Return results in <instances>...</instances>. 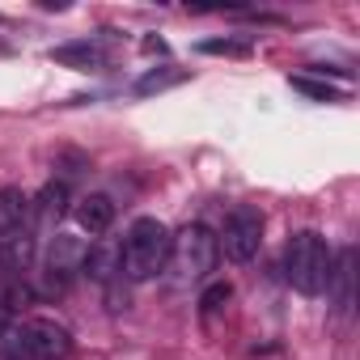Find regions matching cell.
Instances as JSON below:
<instances>
[{"label": "cell", "mask_w": 360, "mask_h": 360, "mask_svg": "<svg viewBox=\"0 0 360 360\" xmlns=\"http://www.w3.org/2000/svg\"><path fill=\"white\" fill-rule=\"evenodd\" d=\"M30 200L22 195V187H0V246H13V255H30Z\"/></svg>", "instance_id": "obj_6"}, {"label": "cell", "mask_w": 360, "mask_h": 360, "mask_svg": "<svg viewBox=\"0 0 360 360\" xmlns=\"http://www.w3.org/2000/svg\"><path fill=\"white\" fill-rule=\"evenodd\" d=\"M77 225H81L89 238L106 233V229L115 225V204H110V195H85V200L77 204Z\"/></svg>", "instance_id": "obj_8"}, {"label": "cell", "mask_w": 360, "mask_h": 360, "mask_svg": "<svg viewBox=\"0 0 360 360\" xmlns=\"http://www.w3.org/2000/svg\"><path fill=\"white\" fill-rule=\"evenodd\" d=\"M183 81H187L183 68H148V72L131 85V94H136V98H153V94H161V89H169V85H183Z\"/></svg>", "instance_id": "obj_10"}, {"label": "cell", "mask_w": 360, "mask_h": 360, "mask_svg": "<svg viewBox=\"0 0 360 360\" xmlns=\"http://www.w3.org/2000/svg\"><path fill=\"white\" fill-rule=\"evenodd\" d=\"M288 85H292L297 94H305V98H314V102H339V98H343V89H335L330 81H314V77H305V72H297V77H288Z\"/></svg>", "instance_id": "obj_11"}, {"label": "cell", "mask_w": 360, "mask_h": 360, "mask_svg": "<svg viewBox=\"0 0 360 360\" xmlns=\"http://www.w3.org/2000/svg\"><path fill=\"white\" fill-rule=\"evenodd\" d=\"M263 246V212L255 204H238L229 208L221 233H217V250H225V259L233 263H250Z\"/></svg>", "instance_id": "obj_5"}, {"label": "cell", "mask_w": 360, "mask_h": 360, "mask_svg": "<svg viewBox=\"0 0 360 360\" xmlns=\"http://www.w3.org/2000/svg\"><path fill=\"white\" fill-rule=\"evenodd\" d=\"M169 259H174L178 276H183L187 284L208 280V271H212L217 259H221V250H217V233H212L208 225H187L183 233L169 242Z\"/></svg>", "instance_id": "obj_4"}, {"label": "cell", "mask_w": 360, "mask_h": 360, "mask_svg": "<svg viewBox=\"0 0 360 360\" xmlns=\"http://www.w3.org/2000/svg\"><path fill=\"white\" fill-rule=\"evenodd\" d=\"M13 297H18V288H13V276H9L5 255H0V309H13Z\"/></svg>", "instance_id": "obj_14"}, {"label": "cell", "mask_w": 360, "mask_h": 360, "mask_svg": "<svg viewBox=\"0 0 360 360\" xmlns=\"http://www.w3.org/2000/svg\"><path fill=\"white\" fill-rule=\"evenodd\" d=\"M195 51L200 56H250V43L246 39H204Z\"/></svg>", "instance_id": "obj_12"}, {"label": "cell", "mask_w": 360, "mask_h": 360, "mask_svg": "<svg viewBox=\"0 0 360 360\" xmlns=\"http://www.w3.org/2000/svg\"><path fill=\"white\" fill-rule=\"evenodd\" d=\"M169 229L157 221V217H140L127 225L123 233V250H119V271L131 280V284H144V280H157L165 267H169Z\"/></svg>", "instance_id": "obj_1"}, {"label": "cell", "mask_w": 360, "mask_h": 360, "mask_svg": "<svg viewBox=\"0 0 360 360\" xmlns=\"http://www.w3.org/2000/svg\"><path fill=\"white\" fill-rule=\"evenodd\" d=\"M229 297H233V288H229L225 280H221V284H208V288L200 292V309H204V314H217V309H225Z\"/></svg>", "instance_id": "obj_13"}, {"label": "cell", "mask_w": 360, "mask_h": 360, "mask_svg": "<svg viewBox=\"0 0 360 360\" xmlns=\"http://www.w3.org/2000/svg\"><path fill=\"white\" fill-rule=\"evenodd\" d=\"M51 60H56L60 68L98 72V68H106L110 51L102 47V39H77V43H60V47H51Z\"/></svg>", "instance_id": "obj_7"}, {"label": "cell", "mask_w": 360, "mask_h": 360, "mask_svg": "<svg viewBox=\"0 0 360 360\" xmlns=\"http://www.w3.org/2000/svg\"><path fill=\"white\" fill-rule=\"evenodd\" d=\"M0 347L13 360H64L72 356V335L51 318H26L0 330Z\"/></svg>", "instance_id": "obj_3"}, {"label": "cell", "mask_w": 360, "mask_h": 360, "mask_svg": "<svg viewBox=\"0 0 360 360\" xmlns=\"http://www.w3.org/2000/svg\"><path fill=\"white\" fill-rule=\"evenodd\" d=\"M352 263H356V255L352 250H339V259H335V267H330V280H326V292L335 288V309L339 314H347L352 309Z\"/></svg>", "instance_id": "obj_9"}, {"label": "cell", "mask_w": 360, "mask_h": 360, "mask_svg": "<svg viewBox=\"0 0 360 360\" xmlns=\"http://www.w3.org/2000/svg\"><path fill=\"white\" fill-rule=\"evenodd\" d=\"M335 267V250L326 246V238L318 229H297L284 246V280L301 292V297H322L326 280Z\"/></svg>", "instance_id": "obj_2"}]
</instances>
